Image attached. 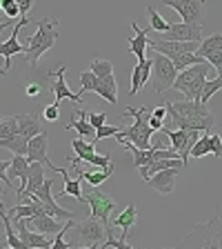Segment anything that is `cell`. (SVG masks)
I'll list each match as a JSON object with an SVG mask.
<instances>
[{
	"label": "cell",
	"mask_w": 222,
	"mask_h": 249,
	"mask_svg": "<svg viewBox=\"0 0 222 249\" xmlns=\"http://www.w3.org/2000/svg\"><path fill=\"white\" fill-rule=\"evenodd\" d=\"M145 87V80H142V62L138 60V65L134 67V71H131V89L129 93L131 96H136V93H140V89Z\"/></svg>",
	"instance_id": "obj_35"
},
{
	"label": "cell",
	"mask_w": 222,
	"mask_h": 249,
	"mask_svg": "<svg viewBox=\"0 0 222 249\" xmlns=\"http://www.w3.org/2000/svg\"><path fill=\"white\" fill-rule=\"evenodd\" d=\"M0 209H5V202H2V198H0Z\"/></svg>",
	"instance_id": "obj_51"
},
{
	"label": "cell",
	"mask_w": 222,
	"mask_h": 249,
	"mask_svg": "<svg viewBox=\"0 0 222 249\" xmlns=\"http://www.w3.org/2000/svg\"><path fill=\"white\" fill-rule=\"evenodd\" d=\"M180 247L191 249H222V218L213 213L211 220L196 225L191 231L180 240Z\"/></svg>",
	"instance_id": "obj_3"
},
{
	"label": "cell",
	"mask_w": 222,
	"mask_h": 249,
	"mask_svg": "<svg viewBox=\"0 0 222 249\" xmlns=\"http://www.w3.org/2000/svg\"><path fill=\"white\" fill-rule=\"evenodd\" d=\"M42 116H45L47 123H56L58 118H60V105L53 103V105H47L45 111H42Z\"/></svg>",
	"instance_id": "obj_38"
},
{
	"label": "cell",
	"mask_w": 222,
	"mask_h": 249,
	"mask_svg": "<svg viewBox=\"0 0 222 249\" xmlns=\"http://www.w3.org/2000/svg\"><path fill=\"white\" fill-rule=\"evenodd\" d=\"M171 167H176V169H182L185 167V160L182 158H160V160H151L149 165L140 167V176L145 178V180H149L154 174H158V171L162 169H171Z\"/></svg>",
	"instance_id": "obj_21"
},
{
	"label": "cell",
	"mask_w": 222,
	"mask_h": 249,
	"mask_svg": "<svg viewBox=\"0 0 222 249\" xmlns=\"http://www.w3.org/2000/svg\"><path fill=\"white\" fill-rule=\"evenodd\" d=\"M0 196H5V189H2V187H0Z\"/></svg>",
	"instance_id": "obj_52"
},
{
	"label": "cell",
	"mask_w": 222,
	"mask_h": 249,
	"mask_svg": "<svg viewBox=\"0 0 222 249\" xmlns=\"http://www.w3.org/2000/svg\"><path fill=\"white\" fill-rule=\"evenodd\" d=\"M151 114H154L155 118H160V120H162V118H165L167 114H169V111H167V105H162V107H155L154 111H151Z\"/></svg>",
	"instance_id": "obj_47"
},
{
	"label": "cell",
	"mask_w": 222,
	"mask_h": 249,
	"mask_svg": "<svg viewBox=\"0 0 222 249\" xmlns=\"http://www.w3.org/2000/svg\"><path fill=\"white\" fill-rule=\"evenodd\" d=\"M76 116L78 118H71L67 124H65V129H76L78 134L83 136V138H93V131H96V127H93L91 123H89V118H87V111L85 109H76Z\"/></svg>",
	"instance_id": "obj_23"
},
{
	"label": "cell",
	"mask_w": 222,
	"mask_h": 249,
	"mask_svg": "<svg viewBox=\"0 0 222 249\" xmlns=\"http://www.w3.org/2000/svg\"><path fill=\"white\" fill-rule=\"evenodd\" d=\"M45 162H31L29 165V176H27V187H25V192H36L38 187L42 185V182L47 180L45 178ZM22 192V194H25Z\"/></svg>",
	"instance_id": "obj_25"
},
{
	"label": "cell",
	"mask_w": 222,
	"mask_h": 249,
	"mask_svg": "<svg viewBox=\"0 0 222 249\" xmlns=\"http://www.w3.org/2000/svg\"><path fill=\"white\" fill-rule=\"evenodd\" d=\"M124 116H134L136 120L131 127L116 134V140L120 142V140L127 138L136 147H140V149H151V134H154V129H151V124H149L151 111L147 107H129V109H124Z\"/></svg>",
	"instance_id": "obj_4"
},
{
	"label": "cell",
	"mask_w": 222,
	"mask_h": 249,
	"mask_svg": "<svg viewBox=\"0 0 222 249\" xmlns=\"http://www.w3.org/2000/svg\"><path fill=\"white\" fill-rule=\"evenodd\" d=\"M0 220L5 223V231H7V245L14 249H27L25 243H22V238L18 236V233L14 231V220H11L9 212H5V209H0Z\"/></svg>",
	"instance_id": "obj_26"
},
{
	"label": "cell",
	"mask_w": 222,
	"mask_h": 249,
	"mask_svg": "<svg viewBox=\"0 0 222 249\" xmlns=\"http://www.w3.org/2000/svg\"><path fill=\"white\" fill-rule=\"evenodd\" d=\"M0 76H7V69H0Z\"/></svg>",
	"instance_id": "obj_50"
},
{
	"label": "cell",
	"mask_w": 222,
	"mask_h": 249,
	"mask_svg": "<svg viewBox=\"0 0 222 249\" xmlns=\"http://www.w3.org/2000/svg\"><path fill=\"white\" fill-rule=\"evenodd\" d=\"M0 247H2V243H0Z\"/></svg>",
	"instance_id": "obj_54"
},
{
	"label": "cell",
	"mask_w": 222,
	"mask_h": 249,
	"mask_svg": "<svg viewBox=\"0 0 222 249\" xmlns=\"http://www.w3.org/2000/svg\"><path fill=\"white\" fill-rule=\"evenodd\" d=\"M16 2H18V7H20V16H27L29 9L34 7V0H16Z\"/></svg>",
	"instance_id": "obj_44"
},
{
	"label": "cell",
	"mask_w": 222,
	"mask_h": 249,
	"mask_svg": "<svg viewBox=\"0 0 222 249\" xmlns=\"http://www.w3.org/2000/svg\"><path fill=\"white\" fill-rule=\"evenodd\" d=\"M149 124H151V129H154V131H162V127H165V124H162V120L155 118L154 114L149 116Z\"/></svg>",
	"instance_id": "obj_46"
},
{
	"label": "cell",
	"mask_w": 222,
	"mask_h": 249,
	"mask_svg": "<svg viewBox=\"0 0 222 249\" xmlns=\"http://www.w3.org/2000/svg\"><path fill=\"white\" fill-rule=\"evenodd\" d=\"M87 118H89V123H91L96 129L107 123V114H102V111H100V114H96V111H87Z\"/></svg>",
	"instance_id": "obj_41"
},
{
	"label": "cell",
	"mask_w": 222,
	"mask_h": 249,
	"mask_svg": "<svg viewBox=\"0 0 222 249\" xmlns=\"http://www.w3.org/2000/svg\"><path fill=\"white\" fill-rule=\"evenodd\" d=\"M25 91H27V96H29V98H34V96H38V93H40V85H38V83H29Z\"/></svg>",
	"instance_id": "obj_45"
},
{
	"label": "cell",
	"mask_w": 222,
	"mask_h": 249,
	"mask_svg": "<svg viewBox=\"0 0 222 249\" xmlns=\"http://www.w3.org/2000/svg\"><path fill=\"white\" fill-rule=\"evenodd\" d=\"M53 174H60L62 180H65V189L56 198L69 196V198H76L78 202H87V196H83V189H80V178H71L67 169H58V167H53Z\"/></svg>",
	"instance_id": "obj_19"
},
{
	"label": "cell",
	"mask_w": 222,
	"mask_h": 249,
	"mask_svg": "<svg viewBox=\"0 0 222 249\" xmlns=\"http://www.w3.org/2000/svg\"><path fill=\"white\" fill-rule=\"evenodd\" d=\"M47 147H49V134L47 131H40L38 136L29 138V151H27V158L29 162H45L49 169L53 171V162L47 160Z\"/></svg>",
	"instance_id": "obj_14"
},
{
	"label": "cell",
	"mask_w": 222,
	"mask_h": 249,
	"mask_svg": "<svg viewBox=\"0 0 222 249\" xmlns=\"http://www.w3.org/2000/svg\"><path fill=\"white\" fill-rule=\"evenodd\" d=\"M89 69H91V71L96 73L98 78L114 76V62H111V60H104V58H93L91 65H89Z\"/></svg>",
	"instance_id": "obj_30"
},
{
	"label": "cell",
	"mask_w": 222,
	"mask_h": 249,
	"mask_svg": "<svg viewBox=\"0 0 222 249\" xmlns=\"http://www.w3.org/2000/svg\"><path fill=\"white\" fill-rule=\"evenodd\" d=\"M162 134H167L169 138V145L180 154V158L185 160V165L191 158V149L196 145V140L200 138L202 131L198 129H169V127H162Z\"/></svg>",
	"instance_id": "obj_8"
},
{
	"label": "cell",
	"mask_w": 222,
	"mask_h": 249,
	"mask_svg": "<svg viewBox=\"0 0 222 249\" xmlns=\"http://www.w3.org/2000/svg\"><path fill=\"white\" fill-rule=\"evenodd\" d=\"M0 147H5V149L14 151V154H20V156H27L29 151V138L25 136H14V138H0Z\"/></svg>",
	"instance_id": "obj_28"
},
{
	"label": "cell",
	"mask_w": 222,
	"mask_h": 249,
	"mask_svg": "<svg viewBox=\"0 0 222 249\" xmlns=\"http://www.w3.org/2000/svg\"><path fill=\"white\" fill-rule=\"evenodd\" d=\"M16 120H18V134L25 136V138H34L40 131H45L40 124V118L34 114H18Z\"/></svg>",
	"instance_id": "obj_22"
},
{
	"label": "cell",
	"mask_w": 222,
	"mask_h": 249,
	"mask_svg": "<svg viewBox=\"0 0 222 249\" xmlns=\"http://www.w3.org/2000/svg\"><path fill=\"white\" fill-rule=\"evenodd\" d=\"M131 29H134V34L136 36L134 38H129V49H131V53H134L138 60H145V53H147V47H149V38H147V34H149V27L147 29H140V25L138 22H131Z\"/></svg>",
	"instance_id": "obj_20"
},
{
	"label": "cell",
	"mask_w": 222,
	"mask_h": 249,
	"mask_svg": "<svg viewBox=\"0 0 222 249\" xmlns=\"http://www.w3.org/2000/svg\"><path fill=\"white\" fill-rule=\"evenodd\" d=\"M160 40H196L202 42V25H189V22H176L165 34H160Z\"/></svg>",
	"instance_id": "obj_13"
},
{
	"label": "cell",
	"mask_w": 222,
	"mask_h": 249,
	"mask_svg": "<svg viewBox=\"0 0 222 249\" xmlns=\"http://www.w3.org/2000/svg\"><path fill=\"white\" fill-rule=\"evenodd\" d=\"M147 16H149V29L151 31H158V34H165L167 29H169V22L165 20V18H162L160 14H158V11L154 9V7H147Z\"/></svg>",
	"instance_id": "obj_31"
},
{
	"label": "cell",
	"mask_w": 222,
	"mask_h": 249,
	"mask_svg": "<svg viewBox=\"0 0 222 249\" xmlns=\"http://www.w3.org/2000/svg\"><path fill=\"white\" fill-rule=\"evenodd\" d=\"M165 105H167V111H169L171 124L176 129L209 131L216 124V116L209 111L207 103H202V100H182V103L167 100Z\"/></svg>",
	"instance_id": "obj_1"
},
{
	"label": "cell",
	"mask_w": 222,
	"mask_h": 249,
	"mask_svg": "<svg viewBox=\"0 0 222 249\" xmlns=\"http://www.w3.org/2000/svg\"><path fill=\"white\" fill-rule=\"evenodd\" d=\"M216 71H218V76H222V65H220V67L216 69Z\"/></svg>",
	"instance_id": "obj_49"
},
{
	"label": "cell",
	"mask_w": 222,
	"mask_h": 249,
	"mask_svg": "<svg viewBox=\"0 0 222 249\" xmlns=\"http://www.w3.org/2000/svg\"><path fill=\"white\" fill-rule=\"evenodd\" d=\"M14 20H16V18H7V20H2V22H0V34H2V31H5L9 25H14Z\"/></svg>",
	"instance_id": "obj_48"
},
{
	"label": "cell",
	"mask_w": 222,
	"mask_h": 249,
	"mask_svg": "<svg viewBox=\"0 0 222 249\" xmlns=\"http://www.w3.org/2000/svg\"><path fill=\"white\" fill-rule=\"evenodd\" d=\"M213 52H222V31H218V34H213L209 38H202L200 47H198V53L202 58H207Z\"/></svg>",
	"instance_id": "obj_29"
},
{
	"label": "cell",
	"mask_w": 222,
	"mask_h": 249,
	"mask_svg": "<svg viewBox=\"0 0 222 249\" xmlns=\"http://www.w3.org/2000/svg\"><path fill=\"white\" fill-rule=\"evenodd\" d=\"M114 231H109L104 223L96 216H89L80 223H73V243L76 247H100L111 236Z\"/></svg>",
	"instance_id": "obj_6"
},
{
	"label": "cell",
	"mask_w": 222,
	"mask_h": 249,
	"mask_svg": "<svg viewBox=\"0 0 222 249\" xmlns=\"http://www.w3.org/2000/svg\"><path fill=\"white\" fill-rule=\"evenodd\" d=\"M9 162L11 160H0V180L5 182L7 189H14V182L9 178Z\"/></svg>",
	"instance_id": "obj_40"
},
{
	"label": "cell",
	"mask_w": 222,
	"mask_h": 249,
	"mask_svg": "<svg viewBox=\"0 0 222 249\" xmlns=\"http://www.w3.org/2000/svg\"><path fill=\"white\" fill-rule=\"evenodd\" d=\"M209 71H211V62L209 60L198 62V65H191V67H187L185 71L178 73L173 89H178L180 93H185L187 100H200Z\"/></svg>",
	"instance_id": "obj_5"
},
{
	"label": "cell",
	"mask_w": 222,
	"mask_h": 249,
	"mask_svg": "<svg viewBox=\"0 0 222 249\" xmlns=\"http://www.w3.org/2000/svg\"><path fill=\"white\" fill-rule=\"evenodd\" d=\"M136 220H138V209H136V205H127L124 207V212L122 213H118V216L114 218V227H118V229H122V236L127 238L129 236V229L136 225Z\"/></svg>",
	"instance_id": "obj_24"
},
{
	"label": "cell",
	"mask_w": 222,
	"mask_h": 249,
	"mask_svg": "<svg viewBox=\"0 0 222 249\" xmlns=\"http://www.w3.org/2000/svg\"><path fill=\"white\" fill-rule=\"evenodd\" d=\"M67 162L76 169V174H78V178L80 180H85L89 187H98V185H102L107 178H111V174H114V165L111 167H100V171H83L80 169V162L78 160H73L71 156H67Z\"/></svg>",
	"instance_id": "obj_15"
},
{
	"label": "cell",
	"mask_w": 222,
	"mask_h": 249,
	"mask_svg": "<svg viewBox=\"0 0 222 249\" xmlns=\"http://www.w3.org/2000/svg\"><path fill=\"white\" fill-rule=\"evenodd\" d=\"M120 131H122L120 127L104 123L102 127H98V129H96V136H93V142H98V140H102V138H109V136H116V134H120Z\"/></svg>",
	"instance_id": "obj_37"
},
{
	"label": "cell",
	"mask_w": 222,
	"mask_h": 249,
	"mask_svg": "<svg viewBox=\"0 0 222 249\" xmlns=\"http://www.w3.org/2000/svg\"><path fill=\"white\" fill-rule=\"evenodd\" d=\"M178 78V69L171 62L169 56L160 52H154V69H151V87L155 93H165L169 89H173Z\"/></svg>",
	"instance_id": "obj_7"
},
{
	"label": "cell",
	"mask_w": 222,
	"mask_h": 249,
	"mask_svg": "<svg viewBox=\"0 0 222 249\" xmlns=\"http://www.w3.org/2000/svg\"><path fill=\"white\" fill-rule=\"evenodd\" d=\"M176 176H178V169L176 167H171V169H162L158 174L149 178V185L154 187L155 192L160 194H173V187H176Z\"/></svg>",
	"instance_id": "obj_18"
},
{
	"label": "cell",
	"mask_w": 222,
	"mask_h": 249,
	"mask_svg": "<svg viewBox=\"0 0 222 249\" xmlns=\"http://www.w3.org/2000/svg\"><path fill=\"white\" fill-rule=\"evenodd\" d=\"M0 11H2V0H0Z\"/></svg>",
	"instance_id": "obj_53"
},
{
	"label": "cell",
	"mask_w": 222,
	"mask_h": 249,
	"mask_svg": "<svg viewBox=\"0 0 222 249\" xmlns=\"http://www.w3.org/2000/svg\"><path fill=\"white\" fill-rule=\"evenodd\" d=\"M65 71H67V65H60L56 71L49 73V76H51V85H49V89H51L53 96H56L53 103L60 105V100L67 98V100H73L78 107H85L83 105V93H73L71 89L67 87V83H65Z\"/></svg>",
	"instance_id": "obj_11"
},
{
	"label": "cell",
	"mask_w": 222,
	"mask_h": 249,
	"mask_svg": "<svg viewBox=\"0 0 222 249\" xmlns=\"http://www.w3.org/2000/svg\"><path fill=\"white\" fill-rule=\"evenodd\" d=\"M209 138H211V134H209V131H202V136L196 140V145H193V149H191V158H202V156L211 154V142H209Z\"/></svg>",
	"instance_id": "obj_33"
},
{
	"label": "cell",
	"mask_w": 222,
	"mask_h": 249,
	"mask_svg": "<svg viewBox=\"0 0 222 249\" xmlns=\"http://www.w3.org/2000/svg\"><path fill=\"white\" fill-rule=\"evenodd\" d=\"M29 22L31 20L27 18V16H20L18 25H14V31H11L9 40L0 42V56L5 58V69L7 71L11 69V56H14V53H25L27 52V45H20V42H18V34H20V29L25 25H29Z\"/></svg>",
	"instance_id": "obj_12"
},
{
	"label": "cell",
	"mask_w": 222,
	"mask_h": 249,
	"mask_svg": "<svg viewBox=\"0 0 222 249\" xmlns=\"http://www.w3.org/2000/svg\"><path fill=\"white\" fill-rule=\"evenodd\" d=\"M98 83H100V78L96 76V73L91 71V69H87V71L80 73V91L78 93H87V91H93L96 93V89H98Z\"/></svg>",
	"instance_id": "obj_32"
},
{
	"label": "cell",
	"mask_w": 222,
	"mask_h": 249,
	"mask_svg": "<svg viewBox=\"0 0 222 249\" xmlns=\"http://www.w3.org/2000/svg\"><path fill=\"white\" fill-rule=\"evenodd\" d=\"M29 158L27 156H20V154H14V158H11L9 162V178L14 180V178H18L20 180V187L16 189V194L18 196H22V192H25L27 187V176H29Z\"/></svg>",
	"instance_id": "obj_16"
},
{
	"label": "cell",
	"mask_w": 222,
	"mask_h": 249,
	"mask_svg": "<svg viewBox=\"0 0 222 249\" xmlns=\"http://www.w3.org/2000/svg\"><path fill=\"white\" fill-rule=\"evenodd\" d=\"M160 5L176 9L182 22H189V25L205 22V0H160Z\"/></svg>",
	"instance_id": "obj_9"
},
{
	"label": "cell",
	"mask_w": 222,
	"mask_h": 249,
	"mask_svg": "<svg viewBox=\"0 0 222 249\" xmlns=\"http://www.w3.org/2000/svg\"><path fill=\"white\" fill-rule=\"evenodd\" d=\"M56 40H58V18H51V16L38 18V29H36V34L29 36V40H27V52H25V58L34 71H36L42 53L49 52V49L56 45Z\"/></svg>",
	"instance_id": "obj_2"
},
{
	"label": "cell",
	"mask_w": 222,
	"mask_h": 249,
	"mask_svg": "<svg viewBox=\"0 0 222 249\" xmlns=\"http://www.w3.org/2000/svg\"><path fill=\"white\" fill-rule=\"evenodd\" d=\"M209 142H211V154L216 156V158H222V138H220V136H218V134H211Z\"/></svg>",
	"instance_id": "obj_42"
},
{
	"label": "cell",
	"mask_w": 222,
	"mask_h": 249,
	"mask_svg": "<svg viewBox=\"0 0 222 249\" xmlns=\"http://www.w3.org/2000/svg\"><path fill=\"white\" fill-rule=\"evenodd\" d=\"M2 14L7 18H16V16H20V7L16 0H2Z\"/></svg>",
	"instance_id": "obj_39"
},
{
	"label": "cell",
	"mask_w": 222,
	"mask_h": 249,
	"mask_svg": "<svg viewBox=\"0 0 222 249\" xmlns=\"http://www.w3.org/2000/svg\"><path fill=\"white\" fill-rule=\"evenodd\" d=\"M18 136V120L16 116H2L0 118V138H14Z\"/></svg>",
	"instance_id": "obj_34"
},
{
	"label": "cell",
	"mask_w": 222,
	"mask_h": 249,
	"mask_svg": "<svg viewBox=\"0 0 222 249\" xmlns=\"http://www.w3.org/2000/svg\"><path fill=\"white\" fill-rule=\"evenodd\" d=\"M87 202H89V207H91V216H96V218H100L104 223V227L111 231V220H109V216H111V212H114V207H116V200L111 196H107V194H102V192H98L96 187H91L89 189V196H87Z\"/></svg>",
	"instance_id": "obj_10"
},
{
	"label": "cell",
	"mask_w": 222,
	"mask_h": 249,
	"mask_svg": "<svg viewBox=\"0 0 222 249\" xmlns=\"http://www.w3.org/2000/svg\"><path fill=\"white\" fill-rule=\"evenodd\" d=\"M222 89V76H216L213 80H207L205 83V89H202V103H209V98H211L216 91H220Z\"/></svg>",
	"instance_id": "obj_36"
},
{
	"label": "cell",
	"mask_w": 222,
	"mask_h": 249,
	"mask_svg": "<svg viewBox=\"0 0 222 249\" xmlns=\"http://www.w3.org/2000/svg\"><path fill=\"white\" fill-rule=\"evenodd\" d=\"M25 220H27V225H29V229H36V231H40V233H53L65 227L51 213H36V216L25 218Z\"/></svg>",
	"instance_id": "obj_17"
},
{
	"label": "cell",
	"mask_w": 222,
	"mask_h": 249,
	"mask_svg": "<svg viewBox=\"0 0 222 249\" xmlns=\"http://www.w3.org/2000/svg\"><path fill=\"white\" fill-rule=\"evenodd\" d=\"M207 60L211 62V67H213V69H218V67L222 65V52H213V53H209Z\"/></svg>",
	"instance_id": "obj_43"
},
{
	"label": "cell",
	"mask_w": 222,
	"mask_h": 249,
	"mask_svg": "<svg viewBox=\"0 0 222 249\" xmlns=\"http://www.w3.org/2000/svg\"><path fill=\"white\" fill-rule=\"evenodd\" d=\"M71 147H73V151H76V158H73V160H78V162H89V158L96 154V142H87L83 136L71 140Z\"/></svg>",
	"instance_id": "obj_27"
}]
</instances>
